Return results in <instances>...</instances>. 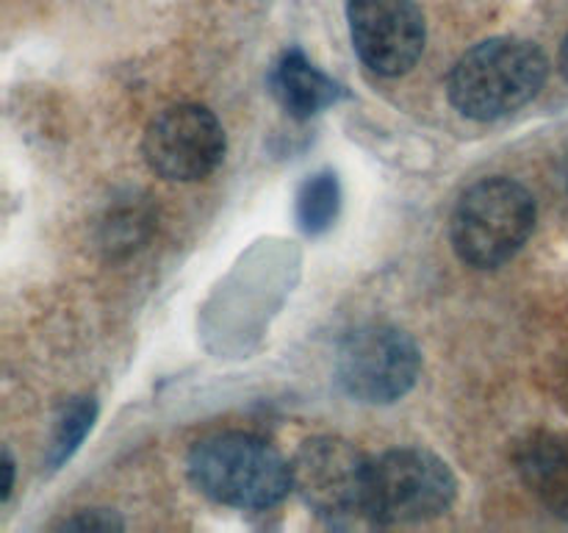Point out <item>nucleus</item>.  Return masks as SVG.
<instances>
[{
    "mask_svg": "<svg viewBox=\"0 0 568 533\" xmlns=\"http://www.w3.org/2000/svg\"><path fill=\"white\" fill-rule=\"evenodd\" d=\"M536 228V198L510 178H486L460 194L449 239L464 264L497 270L514 259Z\"/></svg>",
    "mask_w": 568,
    "mask_h": 533,
    "instance_id": "3",
    "label": "nucleus"
},
{
    "mask_svg": "<svg viewBox=\"0 0 568 533\" xmlns=\"http://www.w3.org/2000/svg\"><path fill=\"white\" fill-rule=\"evenodd\" d=\"M186 470L205 497L231 509H272L294 489L292 464L253 433L203 439L189 453Z\"/></svg>",
    "mask_w": 568,
    "mask_h": 533,
    "instance_id": "2",
    "label": "nucleus"
},
{
    "mask_svg": "<svg viewBox=\"0 0 568 533\" xmlns=\"http://www.w3.org/2000/svg\"><path fill=\"white\" fill-rule=\"evenodd\" d=\"M516 470L552 514L568 520V444L564 439L549 433L527 439L516 453Z\"/></svg>",
    "mask_w": 568,
    "mask_h": 533,
    "instance_id": "10",
    "label": "nucleus"
},
{
    "mask_svg": "<svg viewBox=\"0 0 568 533\" xmlns=\"http://www.w3.org/2000/svg\"><path fill=\"white\" fill-rule=\"evenodd\" d=\"M94 416H98V403H94V398H75L61 409L48 453L50 470H59V466L75 453L78 444L83 442V436H87L89 428H92Z\"/></svg>",
    "mask_w": 568,
    "mask_h": 533,
    "instance_id": "13",
    "label": "nucleus"
},
{
    "mask_svg": "<svg viewBox=\"0 0 568 533\" xmlns=\"http://www.w3.org/2000/svg\"><path fill=\"white\" fill-rule=\"evenodd\" d=\"M342 209V187L333 172H316L305 178L297 192V222L303 233L316 237L336 222Z\"/></svg>",
    "mask_w": 568,
    "mask_h": 533,
    "instance_id": "12",
    "label": "nucleus"
},
{
    "mask_svg": "<svg viewBox=\"0 0 568 533\" xmlns=\"http://www.w3.org/2000/svg\"><path fill=\"white\" fill-rule=\"evenodd\" d=\"M560 72H564V78L568 81V37H566L564 48H560Z\"/></svg>",
    "mask_w": 568,
    "mask_h": 533,
    "instance_id": "16",
    "label": "nucleus"
},
{
    "mask_svg": "<svg viewBox=\"0 0 568 533\" xmlns=\"http://www.w3.org/2000/svg\"><path fill=\"white\" fill-rule=\"evenodd\" d=\"M355 53L377 76H403L425 50V17L416 0H349Z\"/></svg>",
    "mask_w": 568,
    "mask_h": 533,
    "instance_id": "8",
    "label": "nucleus"
},
{
    "mask_svg": "<svg viewBox=\"0 0 568 533\" xmlns=\"http://www.w3.org/2000/svg\"><path fill=\"white\" fill-rule=\"evenodd\" d=\"M59 531H89V533H109V531H122V520L111 511L92 509L81 511V514L70 516L59 525Z\"/></svg>",
    "mask_w": 568,
    "mask_h": 533,
    "instance_id": "14",
    "label": "nucleus"
},
{
    "mask_svg": "<svg viewBox=\"0 0 568 533\" xmlns=\"http://www.w3.org/2000/svg\"><path fill=\"white\" fill-rule=\"evenodd\" d=\"M3 472H6V481H3V492H0V500H9L11 489H14V461H11L9 450H3Z\"/></svg>",
    "mask_w": 568,
    "mask_h": 533,
    "instance_id": "15",
    "label": "nucleus"
},
{
    "mask_svg": "<svg viewBox=\"0 0 568 533\" xmlns=\"http://www.w3.org/2000/svg\"><path fill=\"white\" fill-rule=\"evenodd\" d=\"M369 455L338 436L308 439L292 461L294 492L322 516H364Z\"/></svg>",
    "mask_w": 568,
    "mask_h": 533,
    "instance_id": "6",
    "label": "nucleus"
},
{
    "mask_svg": "<svg viewBox=\"0 0 568 533\" xmlns=\"http://www.w3.org/2000/svg\"><path fill=\"white\" fill-rule=\"evenodd\" d=\"M458 483L438 455L399 447L372 459L364 516L375 525H410L447 514Z\"/></svg>",
    "mask_w": 568,
    "mask_h": 533,
    "instance_id": "4",
    "label": "nucleus"
},
{
    "mask_svg": "<svg viewBox=\"0 0 568 533\" xmlns=\"http://www.w3.org/2000/svg\"><path fill=\"white\" fill-rule=\"evenodd\" d=\"M272 94L277 98V103L288 111L297 120H308V117L320 114L327 105L338 103L344 94V89L338 87L333 78H327L325 72L316 70L308 59H305L303 50L292 48L277 59V64L272 67L270 76Z\"/></svg>",
    "mask_w": 568,
    "mask_h": 533,
    "instance_id": "9",
    "label": "nucleus"
},
{
    "mask_svg": "<svg viewBox=\"0 0 568 533\" xmlns=\"http://www.w3.org/2000/svg\"><path fill=\"white\" fill-rule=\"evenodd\" d=\"M225 131L205 105L181 103L161 111L144 131V159L166 181H200L225 159Z\"/></svg>",
    "mask_w": 568,
    "mask_h": 533,
    "instance_id": "7",
    "label": "nucleus"
},
{
    "mask_svg": "<svg viewBox=\"0 0 568 533\" xmlns=\"http://www.w3.org/2000/svg\"><path fill=\"white\" fill-rule=\"evenodd\" d=\"M564 181H566V189H568V155H566V164H564Z\"/></svg>",
    "mask_w": 568,
    "mask_h": 533,
    "instance_id": "17",
    "label": "nucleus"
},
{
    "mask_svg": "<svg viewBox=\"0 0 568 533\" xmlns=\"http://www.w3.org/2000/svg\"><path fill=\"white\" fill-rule=\"evenodd\" d=\"M422 355L414 339L394 325L372 322L347 333L336 355V378L358 403H394L414 389Z\"/></svg>",
    "mask_w": 568,
    "mask_h": 533,
    "instance_id": "5",
    "label": "nucleus"
},
{
    "mask_svg": "<svg viewBox=\"0 0 568 533\" xmlns=\"http://www.w3.org/2000/svg\"><path fill=\"white\" fill-rule=\"evenodd\" d=\"M547 56L525 39L497 37L475 44L455 61L447 92L471 120H499L530 103L547 81Z\"/></svg>",
    "mask_w": 568,
    "mask_h": 533,
    "instance_id": "1",
    "label": "nucleus"
},
{
    "mask_svg": "<svg viewBox=\"0 0 568 533\" xmlns=\"http://www.w3.org/2000/svg\"><path fill=\"white\" fill-rule=\"evenodd\" d=\"M155 228L153 209L142 200H128V203L114 205L100 228V248L109 259H122L148 242Z\"/></svg>",
    "mask_w": 568,
    "mask_h": 533,
    "instance_id": "11",
    "label": "nucleus"
}]
</instances>
